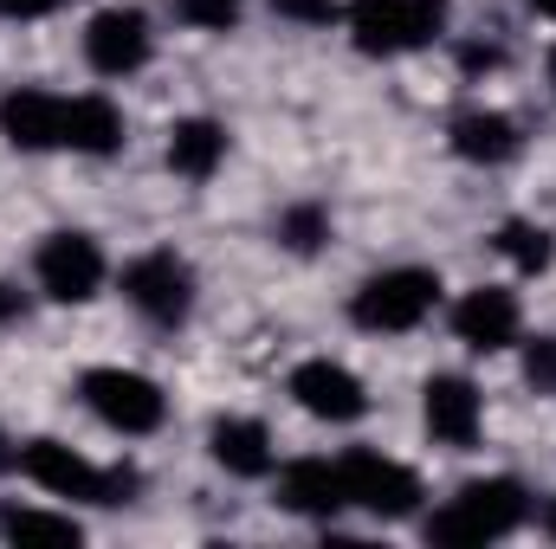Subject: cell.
<instances>
[{
	"instance_id": "30",
	"label": "cell",
	"mask_w": 556,
	"mask_h": 549,
	"mask_svg": "<svg viewBox=\"0 0 556 549\" xmlns=\"http://www.w3.org/2000/svg\"><path fill=\"white\" fill-rule=\"evenodd\" d=\"M531 13H544V20H556V0H531Z\"/></svg>"
},
{
	"instance_id": "28",
	"label": "cell",
	"mask_w": 556,
	"mask_h": 549,
	"mask_svg": "<svg viewBox=\"0 0 556 549\" xmlns=\"http://www.w3.org/2000/svg\"><path fill=\"white\" fill-rule=\"evenodd\" d=\"M13 459H20V446H13V439H7V433H0V472H7V465H13Z\"/></svg>"
},
{
	"instance_id": "17",
	"label": "cell",
	"mask_w": 556,
	"mask_h": 549,
	"mask_svg": "<svg viewBox=\"0 0 556 549\" xmlns=\"http://www.w3.org/2000/svg\"><path fill=\"white\" fill-rule=\"evenodd\" d=\"M124 142H130V124H124V111H117L104 91L65 98V149H72V155L104 162V155H117Z\"/></svg>"
},
{
	"instance_id": "12",
	"label": "cell",
	"mask_w": 556,
	"mask_h": 549,
	"mask_svg": "<svg viewBox=\"0 0 556 549\" xmlns=\"http://www.w3.org/2000/svg\"><path fill=\"white\" fill-rule=\"evenodd\" d=\"M420 420H427V433H433L440 446H453V452L479 446V433H485V395H479V382H472V375H427V388H420Z\"/></svg>"
},
{
	"instance_id": "2",
	"label": "cell",
	"mask_w": 556,
	"mask_h": 549,
	"mask_svg": "<svg viewBox=\"0 0 556 549\" xmlns=\"http://www.w3.org/2000/svg\"><path fill=\"white\" fill-rule=\"evenodd\" d=\"M13 465H20L39 491H52V498H78V505H130L137 485H142L130 465H98V459H85L78 446H65V439H52V433L26 439Z\"/></svg>"
},
{
	"instance_id": "27",
	"label": "cell",
	"mask_w": 556,
	"mask_h": 549,
	"mask_svg": "<svg viewBox=\"0 0 556 549\" xmlns=\"http://www.w3.org/2000/svg\"><path fill=\"white\" fill-rule=\"evenodd\" d=\"M13 317H26V297H20V284L0 278V323H13Z\"/></svg>"
},
{
	"instance_id": "31",
	"label": "cell",
	"mask_w": 556,
	"mask_h": 549,
	"mask_svg": "<svg viewBox=\"0 0 556 549\" xmlns=\"http://www.w3.org/2000/svg\"><path fill=\"white\" fill-rule=\"evenodd\" d=\"M544 531H551V537H556V498H551V505H544Z\"/></svg>"
},
{
	"instance_id": "14",
	"label": "cell",
	"mask_w": 556,
	"mask_h": 549,
	"mask_svg": "<svg viewBox=\"0 0 556 549\" xmlns=\"http://www.w3.org/2000/svg\"><path fill=\"white\" fill-rule=\"evenodd\" d=\"M207 452L227 478H273L278 472V446H273V426L253 420V413H220L207 426Z\"/></svg>"
},
{
	"instance_id": "10",
	"label": "cell",
	"mask_w": 556,
	"mask_h": 549,
	"mask_svg": "<svg viewBox=\"0 0 556 549\" xmlns=\"http://www.w3.org/2000/svg\"><path fill=\"white\" fill-rule=\"evenodd\" d=\"M155 59V26L142 7H104L85 26V65L98 78H137L142 65Z\"/></svg>"
},
{
	"instance_id": "1",
	"label": "cell",
	"mask_w": 556,
	"mask_h": 549,
	"mask_svg": "<svg viewBox=\"0 0 556 549\" xmlns=\"http://www.w3.org/2000/svg\"><path fill=\"white\" fill-rule=\"evenodd\" d=\"M525 518H531V491L498 472V478H466L420 531H427L433 549H485V544L518 537Z\"/></svg>"
},
{
	"instance_id": "6",
	"label": "cell",
	"mask_w": 556,
	"mask_h": 549,
	"mask_svg": "<svg viewBox=\"0 0 556 549\" xmlns=\"http://www.w3.org/2000/svg\"><path fill=\"white\" fill-rule=\"evenodd\" d=\"M117 284H124V304L137 310L142 323H155V330H181V323L194 317V297H201L194 266H188L181 253H168V246L137 253Z\"/></svg>"
},
{
	"instance_id": "3",
	"label": "cell",
	"mask_w": 556,
	"mask_h": 549,
	"mask_svg": "<svg viewBox=\"0 0 556 549\" xmlns=\"http://www.w3.org/2000/svg\"><path fill=\"white\" fill-rule=\"evenodd\" d=\"M440 272L427 266H389V272H369L350 291V323L363 336H408L420 330L433 310H440Z\"/></svg>"
},
{
	"instance_id": "9",
	"label": "cell",
	"mask_w": 556,
	"mask_h": 549,
	"mask_svg": "<svg viewBox=\"0 0 556 549\" xmlns=\"http://www.w3.org/2000/svg\"><path fill=\"white\" fill-rule=\"evenodd\" d=\"M285 395L298 401V413L330 420V426H350V420L369 413V388H363V375H356L350 362H337V356H304V362L285 375Z\"/></svg>"
},
{
	"instance_id": "5",
	"label": "cell",
	"mask_w": 556,
	"mask_h": 549,
	"mask_svg": "<svg viewBox=\"0 0 556 549\" xmlns=\"http://www.w3.org/2000/svg\"><path fill=\"white\" fill-rule=\"evenodd\" d=\"M453 0H356L350 7V39L363 59H402L446 33Z\"/></svg>"
},
{
	"instance_id": "20",
	"label": "cell",
	"mask_w": 556,
	"mask_h": 549,
	"mask_svg": "<svg viewBox=\"0 0 556 549\" xmlns=\"http://www.w3.org/2000/svg\"><path fill=\"white\" fill-rule=\"evenodd\" d=\"M0 537L7 544H78L85 537V524L78 518H65V511H39V505H7L0 511Z\"/></svg>"
},
{
	"instance_id": "7",
	"label": "cell",
	"mask_w": 556,
	"mask_h": 549,
	"mask_svg": "<svg viewBox=\"0 0 556 549\" xmlns=\"http://www.w3.org/2000/svg\"><path fill=\"white\" fill-rule=\"evenodd\" d=\"M337 472H343V498H350V511H363V518H376V524H402V518H415L420 511V478L402 465V459H389V452H376V446H350L343 459H337Z\"/></svg>"
},
{
	"instance_id": "22",
	"label": "cell",
	"mask_w": 556,
	"mask_h": 549,
	"mask_svg": "<svg viewBox=\"0 0 556 549\" xmlns=\"http://www.w3.org/2000/svg\"><path fill=\"white\" fill-rule=\"evenodd\" d=\"M175 20L194 33H233L240 26V0H175Z\"/></svg>"
},
{
	"instance_id": "26",
	"label": "cell",
	"mask_w": 556,
	"mask_h": 549,
	"mask_svg": "<svg viewBox=\"0 0 556 549\" xmlns=\"http://www.w3.org/2000/svg\"><path fill=\"white\" fill-rule=\"evenodd\" d=\"M65 0H0V13L7 20H46V13H59Z\"/></svg>"
},
{
	"instance_id": "4",
	"label": "cell",
	"mask_w": 556,
	"mask_h": 549,
	"mask_svg": "<svg viewBox=\"0 0 556 549\" xmlns=\"http://www.w3.org/2000/svg\"><path fill=\"white\" fill-rule=\"evenodd\" d=\"M78 401L91 408L98 426L124 433V439H149L162 420H168V395L155 375L142 369H124V362H104V369H85L78 375Z\"/></svg>"
},
{
	"instance_id": "16",
	"label": "cell",
	"mask_w": 556,
	"mask_h": 549,
	"mask_svg": "<svg viewBox=\"0 0 556 549\" xmlns=\"http://www.w3.org/2000/svg\"><path fill=\"white\" fill-rule=\"evenodd\" d=\"M278 505L291 518H337V511H350L337 459H291V465H278Z\"/></svg>"
},
{
	"instance_id": "11",
	"label": "cell",
	"mask_w": 556,
	"mask_h": 549,
	"mask_svg": "<svg viewBox=\"0 0 556 549\" xmlns=\"http://www.w3.org/2000/svg\"><path fill=\"white\" fill-rule=\"evenodd\" d=\"M453 336H459L472 356L511 349V343L525 336V304H518V291H505V284H472V291H459V304H453Z\"/></svg>"
},
{
	"instance_id": "19",
	"label": "cell",
	"mask_w": 556,
	"mask_h": 549,
	"mask_svg": "<svg viewBox=\"0 0 556 549\" xmlns=\"http://www.w3.org/2000/svg\"><path fill=\"white\" fill-rule=\"evenodd\" d=\"M492 246H498V259L518 278H544L556 266V233L538 227V220H505V227L492 233Z\"/></svg>"
},
{
	"instance_id": "21",
	"label": "cell",
	"mask_w": 556,
	"mask_h": 549,
	"mask_svg": "<svg viewBox=\"0 0 556 549\" xmlns=\"http://www.w3.org/2000/svg\"><path fill=\"white\" fill-rule=\"evenodd\" d=\"M330 207H317V201H298V207H285L278 214V246L285 253H298V259H311V253H324V240H330Z\"/></svg>"
},
{
	"instance_id": "8",
	"label": "cell",
	"mask_w": 556,
	"mask_h": 549,
	"mask_svg": "<svg viewBox=\"0 0 556 549\" xmlns=\"http://www.w3.org/2000/svg\"><path fill=\"white\" fill-rule=\"evenodd\" d=\"M33 278H39V291H46L52 304H91V297L104 291V278H111V259H104V246H98L91 233L59 227V233L39 240Z\"/></svg>"
},
{
	"instance_id": "24",
	"label": "cell",
	"mask_w": 556,
	"mask_h": 549,
	"mask_svg": "<svg viewBox=\"0 0 556 549\" xmlns=\"http://www.w3.org/2000/svg\"><path fill=\"white\" fill-rule=\"evenodd\" d=\"M278 20H291V26H330L337 20V0H273Z\"/></svg>"
},
{
	"instance_id": "23",
	"label": "cell",
	"mask_w": 556,
	"mask_h": 549,
	"mask_svg": "<svg viewBox=\"0 0 556 549\" xmlns=\"http://www.w3.org/2000/svg\"><path fill=\"white\" fill-rule=\"evenodd\" d=\"M525 382H531L538 395H556V336L525 343Z\"/></svg>"
},
{
	"instance_id": "25",
	"label": "cell",
	"mask_w": 556,
	"mask_h": 549,
	"mask_svg": "<svg viewBox=\"0 0 556 549\" xmlns=\"http://www.w3.org/2000/svg\"><path fill=\"white\" fill-rule=\"evenodd\" d=\"M505 65V46H485V39H466L459 46V72L466 78H485V72H498Z\"/></svg>"
},
{
	"instance_id": "18",
	"label": "cell",
	"mask_w": 556,
	"mask_h": 549,
	"mask_svg": "<svg viewBox=\"0 0 556 549\" xmlns=\"http://www.w3.org/2000/svg\"><path fill=\"white\" fill-rule=\"evenodd\" d=\"M162 155H168V168L181 181H214L220 162H227V124H214V117H175Z\"/></svg>"
},
{
	"instance_id": "15",
	"label": "cell",
	"mask_w": 556,
	"mask_h": 549,
	"mask_svg": "<svg viewBox=\"0 0 556 549\" xmlns=\"http://www.w3.org/2000/svg\"><path fill=\"white\" fill-rule=\"evenodd\" d=\"M446 149H453L459 162H472V168H505V162L525 149V137H518V117L472 104V111H459V117L446 124Z\"/></svg>"
},
{
	"instance_id": "29",
	"label": "cell",
	"mask_w": 556,
	"mask_h": 549,
	"mask_svg": "<svg viewBox=\"0 0 556 549\" xmlns=\"http://www.w3.org/2000/svg\"><path fill=\"white\" fill-rule=\"evenodd\" d=\"M544 78H551V98H556V46H551V59H544Z\"/></svg>"
},
{
	"instance_id": "13",
	"label": "cell",
	"mask_w": 556,
	"mask_h": 549,
	"mask_svg": "<svg viewBox=\"0 0 556 549\" xmlns=\"http://www.w3.org/2000/svg\"><path fill=\"white\" fill-rule=\"evenodd\" d=\"M0 137L20 155H46V149H65V98L46 91V85H13L0 98Z\"/></svg>"
}]
</instances>
